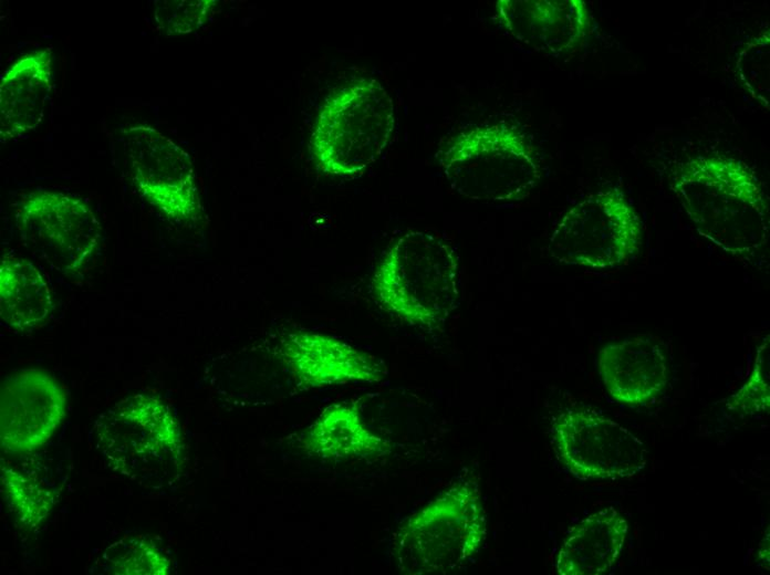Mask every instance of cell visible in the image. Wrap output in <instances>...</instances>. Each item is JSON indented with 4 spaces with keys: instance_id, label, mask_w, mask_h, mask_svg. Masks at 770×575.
Returning <instances> with one entry per match:
<instances>
[{
    "instance_id": "9",
    "label": "cell",
    "mask_w": 770,
    "mask_h": 575,
    "mask_svg": "<svg viewBox=\"0 0 770 575\" xmlns=\"http://www.w3.org/2000/svg\"><path fill=\"white\" fill-rule=\"evenodd\" d=\"M560 461L581 480L622 479L646 463L643 442L628 429L586 408L561 412L552 426Z\"/></svg>"
},
{
    "instance_id": "4",
    "label": "cell",
    "mask_w": 770,
    "mask_h": 575,
    "mask_svg": "<svg viewBox=\"0 0 770 575\" xmlns=\"http://www.w3.org/2000/svg\"><path fill=\"white\" fill-rule=\"evenodd\" d=\"M394 128L393 101L373 79L335 87L319 114L311 151L326 174L361 175L386 147Z\"/></svg>"
},
{
    "instance_id": "11",
    "label": "cell",
    "mask_w": 770,
    "mask_h": 575,
    "mask_svg": "<svg viewBox=\"0 0 770 575\" xmlns=\"http://www.w3.org/2000/svg\"><path fill=\"white\" fill-rule=\"evenodd\" d=\"M66 396L49 372L22 369L0 387V442L6 453L33 451L44 445L65 416Z\"/></svg>"
},
{
    "instance_id": "2",
    "label": "cell",
    "mask_w": 770,
    "mask_h": 575,
    "mask_svg": "<svg viewBox=\"0 0 770 575\" xmlns=\"http://www.w3.org/2000/svg\"><path fill=\"white\" fill-rule=\"evenodd\" d=\"M372 289L381 306L398 318L425 327L438 325L458 299L452 247L436 233H405L377 265Z\"/></svg>"
},
{
    "instance_id": "20",
    "label": "cell",
    "mask_w": 770,
    "mask_h": 575,
    "mask_svg": "<svg viewBox=\"0 0 770 575\" xmlns=\"http://www.w3.org/2000/svg\"><path fill=\"white\" fill-rule=\"evenodd\" d=\"M1 485L4 502L22 525L35 526L50 513L52 508L50 492L3 464L1 466Z\"/></svg>"
},
{
    "instance_id": "10",
    "label": "cell",
    "mask_w": 770,
    "mask_h": 575,
    "mask_svg": "<svg viewBox=\"0 0 770 575\" xmlns=\"http://www.w3.org/2000/svg\"><path fill=\"white\" fill-rule=\"evenodd\" d=\"M122 134L126 164L141 195L170 219H196L201 205L189 155L152 126H129Z\"/></svg>"
},
{
    "instance_id": "13",
    "label": "cell",
    "mask_w": 770,
    "mask_h": 575,
    "mask_svg": "<svg viewBox=\"0 0 770 575\" xmlns=\"http://www.w3.org/2000/svg\"><path fill=\"white\" fill-rule=\"evenodd\" d=\"M281 357L300 385L323 387L379 381L383 370L368 354L322 333L296 332L281 341Z\"/></svg>"
},
{
    "instance_id": "23",
    "label": "cell",
    "mask_w": 770,
    "mask_h": 575,
    "mask_svg": "<svg viewBox=\"0 0 770 575\" xmlns=\"http://www.w3.org/2000/svg\"><path fill=\"white\" fill-rule=\"evenodd\" d=\"M769 59V50H767L759 62L756 63V52L753 40L741 52L738 60V70L740 71L742 85L747 87L750 94L767 103L766 94L769 93V63L761 64L763 60Z\"/></svg>"
},
{
    "instance_id": "19",
    "label": "cell",
    "mask_w": 770,
    "mask_h": 575,
    "mask_svg": "<svg viewBox=\"0 0 770 575\" xmlns=\"http://www.w3.org/2000/svg\"><path fill=\"white\" fill-rule=\"evenodd\" d=\"M105 573L124 575H165L169 562L148 537L124 536L108 546L102 555Z\"/></svg>"
},
{
    "instance_id": "8",
    "label": "cell",
    "mask_w": 770,
    "mask_h": 575,
    "mask_svg": "<svg viewBox=\"0 0 770 575\" xmlns=\"http://www.w3.org/2000/svg\"><path fill=\"white\" fill-rule=\"evenodd\" d=\"M17 227L32 254L64 274L79 271L101 240L92 209L82 199L58 191L29 195L18 210Z\"/></svg>"
},
{
    "instance_id": "15",
    "label": "cell",
    "mask_w": 770,
    "mask_h": 575,
    "mask_svg": "<svg viewBox=\"0 0 770 575\" xmlns=\"http://www.w3.org/2000/svg\"><path fill=\"white\" fill-rule=\"evenodd\" d=\"M51 49L20 58L3 75L0 85L1 140L34 129L42 121L52 86Z\"/></svg>"
},
{
    "instance_id": "5",
    "label": "cell",
    "mask_w": 770,
    "mask_h": 575,
    "mask_svg": "<svg viewBox=\"0 0 770 575\" xmlns=\"http://www.w3.org/2000/svg\"><path fill=\"white\" fill-rule=\"evenodd\" d=\"M439 164L450 187L477 201L524 198L540 175L532 145L503 123L459 133L441 151Z\"/></svg>"
},
{
    "instance_id": "12",
    "label": "cell",
    "mask_w": 770,
    "mask_h": 575,
    "mask_svg": "<svg viewBox=\"0 0 770 575\" xmlns=\"http://www.w3.org/2000/svg\"><path fill=\"white\" fill-rule=\"evenodd\" d=\"M500 24L517 41L559 55L576 49L590 29V15L581 0H500Z\"/></svg>"
},
{
    "instance_id": "22",
    "label": "cell",
    "mask_w": 770,
    "mask_h": 575,
    "mask_svg": "<svg viewBox=\"0 0 770 575\" xmlns=\"http://www.w3.org/2000/svg\"><path fill=\"white\" fill-rule=\"evenodd\" d=\"M769 337L759 347L749 380L728 400V407L746 414L769 408Z\"/></svg>"
},
{
    "instance_id": "1",
    "label": "cell",
    "mask_w": 770,
    "mask_h": 575,
    "mask_svg": "<svg viewBox=\"0 0 770 575\" xmlns=\"http://www.w3.org/2000/svg\"><path fill=\"white\" fill-rule=\"evenodd\" d=\"M672 189L699 236L727 254L747 259L768 242L769 208L756 172L719 154L681 163Z\"/></svg>"
},
{
    "instance_id": "21",
    "label": "cell",
    "mask_w": 770,
    "mask_h": 575,
    "mask_svg": "<svg viewBox=\"0 0 770 575\" xmlns=\"http://www.w3.org/2000/svg\"><path fill=\"white\" fill-rule=\"evenodd\" d=\"M214 3L208 0L155 1L154 18L166 34L189 33L205 23Z\"/></svg>"
},
{
    "instance_id": "14",
    "label": "cell",
    "mask_w": 770,
    "mask_h": 575,
    "mask_svg": "<svg viewBox=\"0 0 770 575\" xmlns=\"http://www.w3.org/2000/svg\"><path fill=\"white\" fill-rule=\"evenodd\" d=\"M599 372L610 396L624 405H642L657 397L668 381L666 354L647 337H633L604 346Z\"/></svg>"
},
{
    "instance_id": "7",
    "label": "cell",
    "mask_w": 770,
    "mask_h": 575,
    "mask_svg": "<svg viewBox=\"0 0 770 575\" xmlns=\"http://www.w3.org/2000/svg\"><path fill=\"white\" fill-rule=\"evenodd\" d=\"M94 431L107 463L127 477H157L183 447L171 410L150 395L135 394L116 402L100 415Z\"/></svg>"
},
{
    "instance_id": "17",
    "label": "cell",
    "mask_w": 770,
    "mask_h": 575,
    "mask_svg": "<svg viewBox=\"0 0 770 575\" xmlns=\"http://www.w3.org/2000/svg\"><path fill=\"white\" fill-rule=\"evenodd\" d=\"M50 286L29 260L6 254L0 261V317L12 330L30 331L50 316Z\"/></svg>"
},
{
    "instance_id": "3",
    "label": "cell",
    "mask_w": 770,
    "mask_h": 575,
    "mask_svg": "<svg viewBox=\"0 0 770 575\" xmlns=\"http://www.w3.org/2000/svg\"><path fill=\"white\" fill-rule=\"evenodd\" d=\"M485 535L479 485L460 480L404 522L395 534L394 554L407 574H448L468 564Z\"/></svg>"
},
{
    "instance_id": "6",
    "label": "cell",
    "mask_w": 770,
    "mask_h": 575,
    "mask_svg": "<svg viewBox=\"0 0 770 575\" xmlns=\"http://www.w3.org/2000/svg\"><path fill=\"white\" fill-rule=\"evenodd\" d=\"M643 222L617 189L595 192L570 208L550 238L559 262L590 269H613L639 252Z\"/></svg>"
},
{
    "instance_id": "18",
    "label": "cell",
    "mask_w": 770,
    "mask_h": 575,
    "mask_svg": "<svg viewBox=\"0 0 770 575\" xmlns=\"http://www.w3.org/2000/svg\"><path fill=\"white\" fill-rule=\"evenodd\" d=\"M304 447L326 459H351L383 451L387 443L347 405L327 407L305 432Z\"/></svg>"
},
{
    "instance_id": "16",
    "label": "cell",
    "mask_w": 770,
    "mask_h": 575,
    "mask_svg": "<svg viewBox=\"0 0 770 575\" xmlns=\"http://www.w3.org/2000/svg\"><path fill=\"white\" fill-rule=\"evenodd\" d=\"M628 525L613 508L595 512L575 524L564 539L555 561L562 575H601L616 564Z\"/></svg>"
}]
</instances>
